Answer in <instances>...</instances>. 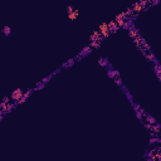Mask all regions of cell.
Wrapping results in <instances>:
<instances>
[{
	"instance_id": "1",
	"label": "cell",
	"mask_w": 161,
	"mask_h": 161,
	"mask_svg": "<svg viewBox=\"0 0 161 161\" xmlns=\"http://www.w3.org/2000/svg\"><path fill=\"white\" fill-rule=\"evenodd\" d=\"M68 18L71 19V20H74V19H77V16L79 15V12L78 10H75V9H73L72 6H68Z\"/></svg>"
},
{
	"instance_id": "2",
	"label": "cell",
	"mask_w": 161,
	"mask_h": 161,
	"mask_svg": "<svg viewBox=\"0 0 161 161\" xmlns=\"http://www.w3.org/2000/svg\"><path fill=\"white\" fill-rule=\"evenodd\" d=\"M22 95H23V92H22L20 89L15 91V92L13 93V99H15V101H19V99H20V97H22Z\"/></svg>"
},
{
	"instance_id": "3",
	"label": "cell",
	"mask_w": 161,
	"mask_h": 161,
	"mask_svg": "<svg viewBox=\"0 0 161 161\" xmlns=\"http://www.w3.org/2000/svg\"><path fill=\"white\" fill-rule=\"evenodd\" d=\"M130 34H131L132 37H136L137 33H136V30H135V29H130Z\"/></svg>"
},
{
	"instance_id": "4",
	"label": "cell",
	"mask_w": 161,
	"mask_h": 161,
	"mask_svg": "<svg viewBox=\"0 0 161 161\" xmlns=\"http://www.w3.org/2000/svg\"><path fill=\"white\" fill-rule=\"evenodd\" d=\"M147 2H150V3H151V2H157V0H147Z\"/></svg>"
},
{
	"instance_id": "5",
	"label": "cell",
	"mask_w": 161,
	"mask_h": 161,
	"mask_svg": "<svg viewBox=\"0 0 161 161\" xmlns=\"http://www.w3.org/2000/svg\"><path fill=\"white\" fill-rule=\"evenodd\" d=\"M160 152H161V146H160Z\"/></svg>"
}]
</instances>
